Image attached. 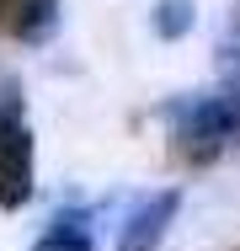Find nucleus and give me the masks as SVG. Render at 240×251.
Here are the masks:
<instances>
[{
	"label": "nucleus",
	"mask_w": 240,
	"mask_h": 251,
	"mask_svg": "<svg viewBox=\"0 0 240 251\" xmlns=\"http://www.w3.org/2000/svg\"><path fill=\"white\" fill-rule=\"evenodd\" d=\"M171 123H176V139L182 145H224L240 128V101L230 91H203V97H187L182 107H171Z\"/></svg>",
	"instance_id": "obj_1"
},
{
	"label": "nucleus",
	"mask_w": 240,
	"mask_h": 251,
	"mask_svg": "<svg viewBox=\"0 0 240 251\" xmlns=\"http://www.w3.org/2000/svg\"><path fill=\"white\" fill-rule=\"evenodd\" d=\"M32 198V134L22 123V107H0V208H22Z\"/></svg>",
	"instance_id": "obj_2"
},
{
	"label": "nucleus",
	"mask_w": 240,
	"mask_h": 251,
	"mask_svg": "<svg viewBox=\"0 0 240 251\" xmlns=\"http://www.w3.org/2000/svg\"><path fill=\"white\" fill-rule=\"evenodd\" d=\"M176 208H182V193H155V198H144L134 214H128V225H123V235H118V251H155L166 241V230L176 225Z\"/></svg>",
	"instance_id": "obj_3"
},
{
	"label": "nucleus",
	"mask_w": 240,
	"mask_h": 251,
	"mask_svg": "<svg viewBox=\"0 0 240 251\" xmlns=\"http://www.w3.org/2000/svg\"><path fill=\"white\" fill-rule=\"evenodd\" d=\"M32 251H96V225L86 208H64L53 225L43 230V241Z\"/></svg>",
	"instance_id": "obj_4"
},
{
	"label": "nucleus",
	"mask_w": 240,
	"mask_h": 251,
	"mask_svg": "<svg viewBox=\"0 0 240 251\" xmlns=\"http://www.w3.org/2000/svg\"><path fill=\"white\" fill-rule=\"evenodd\" d=\"M149 27H155V38H166V43L187 38V32H192V0H155Z\"/></svg>",
	"instance_id": "obj_5"
},
{
	"label": "nucleus",
	"mask_w": 240,
	"mask_h": 251,
	"mask_svg": "<svg viewBox=\"0 0 240 251\" xmlns=\"http://www.w3.org/2000/svg\"><path fill=\"white\" fill-rule=\"evenodd\" d=\"M53 22H59V16H53V0H27L16 27H22V38H27V43H43L48 32H53Z\"/></svg>",
	"instance_id": "obj_6"
}]
</instances>
